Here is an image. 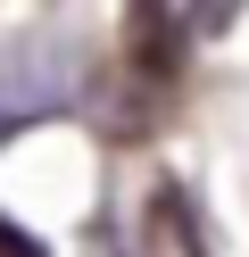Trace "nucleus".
Returning <instances> with one entry per match:
<instances>
[{"mask_svg": "<svg viewBox=\"0 0 249 257\" xmlns=\"http://www.w3.org/2000/svg\"><path fill=\"white\" fill-rule=\"evenodd\" d=\"M191 50V0H125V58L141 75H175Z\"/></svg>", "mask_w": 249, "mask_h": 257, "instance_id": "nucleus-2", "label": "nucleus"}, {"mask_svg": "<svg viewBox=\"0 0 249 257\" xmlns=\"http://www.w3.org/2000/svg\"><path fill=\"white\" fill-rule=\"evenodd\" d=\"M0 257H42V240H33V232H17V224L0 216Z\"/></svg>", "mask_w": 249, "mask_h": 257, "instance_id": "nucleus-4", "label": "nucleus"}, {"mask_svg": "<svg viewBox=\"0 0 249 257\" xmlns=\"http://www.w3.org/2000/svg\"><path fill=\"white\" fill-rule=\"evenodd\" d=\"M66 100V50H42V42H17L0 50V133L33 124L42 108Z\"/></svg>", "mask_w": 249, "mask_h": 257, "instance_id": "nucleus-1", "label": "nucleus"}, {"mask_svg": "<svg viewBox=\"0 0 249 257\" xmlns=\"http://www.w3.org/2000/svg\"><path fill=\"white\" fill-rule=\"evenodd\" d=\"M133 257H208V232H199L183 183H149L141 216H133Z\"/></svg>", "mask_w": 249, "mask_h": 257, "instance_id": "nucleus-3", "label": "nucleus"}]
</instances>
